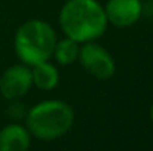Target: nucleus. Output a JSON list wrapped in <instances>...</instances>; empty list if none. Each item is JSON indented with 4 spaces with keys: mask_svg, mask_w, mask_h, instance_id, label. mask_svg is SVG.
Segmentation results:
<instances>
[{
    "mask_svg": "<svg viewBox=\"0 0 153 151\" xmlns=\"http://www.w3.org/2000/svg\"><path fill=\"white\" fill-rule=\"evenodd\" d=\"M56 45V34L46 21L30 19L15 34L13 48L16 56L28 67L49 61Z\"/></svg>",
    "mask_w": 153,
    "mask_h": 151,
    "instance_id": "obj_3",
    "label": "nucleus"
},
{
    "mask_svg": "<svg viewBox=\"0 0 153 151\" xmlns=\"http://www.w3.org/2000/svg\"><path fill=\"white\" fill-rule=\"evenodd\" d=\"M31 133L21 124H7L0 130V151H27Z\"/></svg>",
    "mask_w": 153,
    "mask_h": 151,
    "instance_id": "obj_7",
    "label": "nucleus"
},
{
    "mask_svg": "<svg viewBox=\"0 0 153 151\" xmlns=\"http://www.w3.org/2000/svg\"><path fill=\"white\" fill-rule=\"evenodd\" d=\"M107 22L114 27H131L143 13L141 0H107L104 6Z\"/></svg>",
    "mask_w": 153,
    "mask_h": 151,
    "instance_id": "obj_6",
    "label": "nucleus"
},
{
    "mask_svg": "<svg viewBox=\"0 0 153 151\" xmlns=\"http://www.w3.org/2000/svg\"><path fill=\"white\" fill-rule=\"evenodd\" d=\"M82 45L83 46H80L79 49L77 59L83 70L97 80L111 79L116 71V64L108 50L104 49L98 43H94V40Z\"/></svg>",
    "mask_w": 153,
    "mask_h": 151,
    "instance_id": "obj_4",
    "label": "nucleus"
},
{
    "mask_svg": "<svg viewBox=\"0 0 153 151\" xmlns=\"http://www.w3.org/2000/svg\"><path fill=\"white\" fill-rule=\"evenodd\" d=\"M149 117H150V120H152V123H153V104L150 105V110H149Z\"/></svg>",
    "mask_w": 153,
    "mask_h": 151,
    "instance_id": "obj_10",
    "label": "nucleus"
},
{
    "mask_svg": "<svg viewBox=\"0 0 153 151\" xmlns=\"http://www.w3.org/2000/svg\"><path fill=\"white\" fill-rule=\"evenodd\" d=\"M31 76H33V85L40 91H52L59 83V73L56 67L49 61L39 62L31 67Z\"/></svg>",
    "mask_w": 153,
    "mask_h": 151,
    "instance_id": "obj_8",
    "label": "nucleus"
},
{
    "mask_svg": "<svg viewBox=\"0 0 153 151\" xmlns=\"http://www.w3.org/2000/svg\"><path fill=\"white\" fill-rule=\"evenodd\" d=\"M74 123L73 108L59 99L36 104L27 116L28 132L40 141H53L64 136Z\"/></svg>",
    "mask_w": 153,
    "mask_h": 151,
    "instance_id": "obj_2",
    "label": "nucleus"
},
{
    "mask_svg": "<svg viewBox=\"0 0 153 151\" xmlns=\"http://www.w3.org/2000/svg\"><path fill=\"white\" fill-rule=\"evenodd\" d=\"M80 43H77L76 40L70 39V37H65L62 40H56V45H55V49L52 56L56 59L58 64L61 65H70L73 64L74 61H77V56H79V46Z\"/></svg>",
    "mask_w": 153,
    "mask_h": 151,
    "instance_id": "obj_9",
    "label": "nucleus"
},
{
    "mask_svg": "<svg viewBox=\"0 0 153 151\" xmlns=\"http://www.w3.org/2000/svg\"><path fill=\"white\" fill-rule=\"evenodd\" d=\"M33 86L31 68L28 65H12L0 77V94L9 101L19 99Z\"/></svg>",
    "mask_w": 153,
    "mask_h": 151,
    "instance_id": "obj_5",
    "label": "nucleus"
},
{
    "mask_svg": "<svg viewBox=\"0 0 153 151\" xmlns=\"http://www.w3.org/2000/svg\"><path fill=\"white\" fill-rule=\"evenodd\" d=\"M107 24L104 7L98 0H67L59 10L62 33L80 45L101 37Z\"/></svg>",
    "mask_w": 153,
    "mask_h": 151,
    "instance_id": "obj_1",
    "label": "nucleus"
}]
</instances>
